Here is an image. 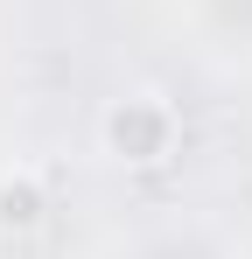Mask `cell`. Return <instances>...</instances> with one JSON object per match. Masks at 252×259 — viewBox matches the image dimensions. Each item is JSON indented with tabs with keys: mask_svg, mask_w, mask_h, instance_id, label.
<instances>
[{
	"mask_svg": "<svg viewBox=\"0 0 252 259\" xmlns=\"http://www.w3.org/2000/svg\"><path fill=\"white\" fill-rule=\"evenodd\" d=\"M42 217H49V189H42L35 168H7L0 175V231H35Z\"/></svg>",
	"mask_w": 252,
	"mask_h": 259,
	"instance_id": "7a4b0ae2",
	"label": "cell"
},
{
	"mask_svg": "<svg viewBox=\"0 0 252 259\" xmlns=\"http://www.w3.org/2000/svg\"><path fill=\"white\" fill-rule=\"evenodd\" d=\"M98 133H105V154H112V161L154 168V161L175 154V133H182V126H175V105H168V98L133 91V98H112V105H105Z\"/></svg>",
	"mask_w": 252,
	"mask_h": 259,
	"instance_id": "6da1fadb",
	"label": "cell"
}]
</instances>
